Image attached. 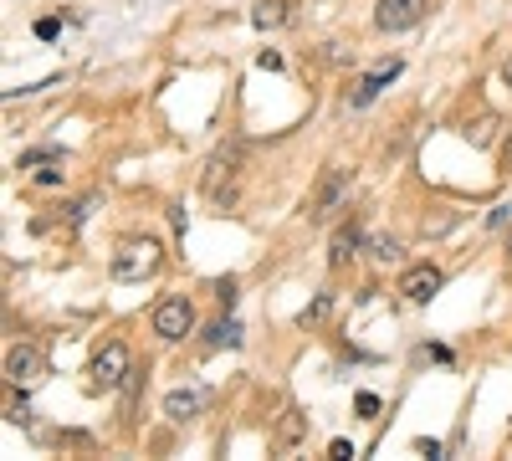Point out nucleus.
I'll return each mask as SVG.
<instances>
[{"instance_id":"f257e3e1","label":"nucleus","mask_w":512,"mask_h":461,"mask_svg":"<svg viewBox=\"0 0 512 461\" xmlns=\"http://www.w3.org/2000/svg\"><path fill=\"white\" fill-rule=\"evenodd\" d=\"M159 262H164V246H159V241L128 236V241H118V251H113V277H118V282H144V277L159 272Z\"/></svg>"},{"instance_id":"f03ea898","label":"nucleus","mask_w":512,"mask_h":461,"mask_svg":"<svg viewBox=\"0 0 512 461\" xmlns=\"http://www.w3.org/2000/svg\"><path fill=\"white\" fill-rule=\"evenodd\" d=\"M190 328H195V308H190L185 298H164V303L154 308V333H159V339L180 344Z\"/></svg>"},{"instance_id":"7ed1b4c3","label":"nucleus","mask_w":512,"mask_h":461,"mask_svg":"<svg viewBox=\"0 0 512 461\" xmlns=\"http://www.w3.org/2000/svg\"><path fill=\"white\" fill-rule=\"evenodd\" d=\"M6 380L11 385H41V380H47V354L31 349V344H16L6 354Z\"/></svg>"},{"instance_id":"20e7f679","label":"nucleus","mask_w":512,"mask_h":461,"mask_svg":"<svg viewBox=\"0 0 512 461\" xmlns=\"http://www.w3.org/2000/svg\"><path fill=\"white\" fill-rule=\"evenodd\" d=\"M128 380V349L113 339V344H103L98 354H93V385L98 390H118Z\"/></svg>"},{"instance_id":"39448f33","label":"nucleus","mask_w":512,"mask_h":461,"mask_svg":"<svg viewBox=\"0 0 512 461\" xmlns=\"http://www.w3.org/2000/svg\"><path fill=\"white\" fill-rule=\"evenodd\" d=\"M420 16H425V0H379L374 26L379 31H410Z\"/></svg>"},{"instance_id":"423d86ee","label":"nucleus","mask_w":512,"mask_h":461,"mask_svg":"<svg viewBox=\"0 0 512 461\" xmlns=\"http://www.w3.org/2000/svg\"><path fill=\"white\" fill-rule=\"evenodd\" d=\"M400 292H405L410 303H431L436 292H441V267H431V262H425V267H410V272L400 277Z\"/></svg>"},{"instance_id":"0eeeda50","label":"nucleus","mask_w":512,"mask_h":461,"mask_svg":"<svg viewBox=\"0 0 512 461\" xmlns=\"http://www.w3.org/2000/svg\"><path fill=\"white\" fill-rule=\"evenodd\" d=\"M395 77H400V62H384V67H374L369 77H359V82H354V93H349V103H354V108H369V103H374V98H379L384 88H390Z\"/></svg>"},{"instance_id":"6e6552de","label":"nucleus","mask_w":512,"mask_h":461,"mask_svg":"<svg viewBox=\"0 0 512 461\" xmlns=\"http://www.w3.org/2000/svg\"><path fill=\"white\" fill-rule=\"evenodd\" d=\"M200 405H205V395H200V390H169L164 415H169V421H190V415H200Z\"/></svg>"},{"instance_id":"1a4fd4ad","label":"nucleus","mask_w":512,"mask_h":461,"mask_svg":"<svg viewBox=\"0 0 512 461\" xmlns=\"http://www.w3.org/2000/svg\"><path fill=\"white\" fill-rule=\"evenodd\" d=\"M344 190H349V175L344 170H333L328 180H323V190H318V205H313V216H328L338 200H344Z\"/></svg>"},{"instance_id":"9d476101","label":"nucleus","mask_w":512,"mask_h":461,"mask_svg":"<svg viewBox=\"0 0 512 461\" xmlns=\"http://www.w3.org/2000/svg\"><path fill=\"white\" fill-rule=\"evenodd\" d=\"M303 426H308V415H303V410H287V421L277 426V446L292 451L297 441H303Z\"/></svg>"},{"instance_id":"9b49d317","label":"nucleus","mask_w":512,"mask_h":461,"mask_svg":"<svg viewBox=\"0 0 512 461\" xmlns=\"http://www.w3.org/2000/svg\"><path fill=\"white\" fill-rule=\"evenodd\" d=\"M354 251H359V231H354V226H344V231L333 236V251H328V262H333V267H344V262L354 257Z\"/></svg>"},{"instance_id":"f8f14e48","label":"nucleus","mask_w":512,"mask_h":461,"mask_svg":"<svg viewBox=\"0 0 512 461\" xmlns=\"http://www.w3.org/2000/svg\"><path fill=\"white\" fill-rule=\"evenodd\" d=\"M369 251H374V262H395V257H400V241H395V236H374Z\"/></svg>"},{"instance_id":"ddd939ff","label":"nucleus","mask_w":512,"mask_h":461,"mask_svg":"<svg viewBox=\"0 0 512 461\" xmlns=\"http://www.w3.org/2000/svg\"><path fill=\"white\" fill-rule=\"evenodd\" d=\"M210 344H216V349H221V344H241V323L221 318V323H216V333H210Z\"/></svg>"},{"instance_id":"4468645a","label":"nucleus","mask_w":512,"mask_h":461,"mask_svg":"<svg viewBox=\"0 0 512 461\" xmlns=\"http://www.w3.org/2000/svg\"><path fill=\"white\" fill-rule=\"evenodd\" d=\"M251 21H256V26H277V21H282V11H277V6H256V11H251Z\"/></svg>"},{"instance_id":"2eb2a0df","label":"nucleus","mask_w":512,"mask_h":461,"mask_svg":"<svg viewBox=\"0 0 512 461\" xmlns=\"http://www.w3.org/2000/svg\"><path fill=\"white\" fill-rule=\"evenodd\" d=\"M328 456H338V461H349V456H354V446H349V441H333V446H328Z\"/></svg>"},{"instance_id":"dca6fc26","label":"nucleus","mask_w":512,"mask_h":461,"mask_svg":"<svg viewBox=\"0 0 512 461\" xmlns=\"http://www.w3.org/2000/svg\"><path fill=\"white\" fill-rule=\"evenodd\" d=\"M216 292H221V308H231V303H236V282H221Z\"/></svg>"},{"instance_id":"f3484780","label":"nucleus","mask_w":512,"mask_h":461,"mask_svg":"<svg viewBox=\"0 0 512 461\" xmlns=\"http://www.w3.org/2000/svg\"><path fill=\"white\" fill-rule=\"evenodd\" d=\"M502 77H507V82H512V62H507V67H502Z\"/></svg>"},{"instance_id":"a211bd4d","label":"nucleus","mask_w":512,"mask_h":461,"mask_svg":"<svg viewBox=\"0 0 512 461\" xmlns=\"http://www.w3.org/2000/svg\"><path fill=\"white\" fill-rule=\"evenodd\" d=\"M507 164H512V139H507Z\"/></svg>"},{"instance_id":"6ab92c4d","label":"nucleus","mask_w":512,"mask_h":461,"mask_svg":"<svg viewBox=\"0 0 512 461\" xmlns=\"http://www.w3.org/2000/svg\"><path fill=\"white\" fill-rule=\"evenodd\" d=\"M507 251H512V236H507Z\"/></svg>"}]
</instances>
